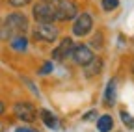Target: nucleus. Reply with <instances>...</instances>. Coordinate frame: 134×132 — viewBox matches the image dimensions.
<instances>
[{"label": "nucleus", "instance_id": "nucleus-1", "mask_svg": "<svg viewBox=\"0 0 134 132\" xmlns=\"http://www.w3.org/2000/svg\"><path fill=\"white\" fill-rule=\"evenodd\" d=\"M30 39L36 45H43V47H54L58 43V39L63 36L62 28L56 22L50 24H32L30 28Z\"/></svg>", "mask_w": 134, "mask_h": 132}, {"label": "nucleus", "instance_id": "nucleus-2", "mask_svg": "<svg viewBox=\"0 0 134 132\" xmlns=\"http://www.w3.org/2000/svg\"><path fill=\"white\" fill-rule=\"evenodd\" d=\"M11 115L23 125H34L39 119V108L30 99H19L11 104Z\"/></svg>", "mask_w": 134, "mask_h": 132}, {"label": "nucleus", "instance_id": "nucleus-3", "mask_svg": "<svg viewBox=\"0 0 134 132\" xmlns=\"http://www.w3.org/2000/svg\"><path fill=\"white\" fill-rule=\"evenodd\" d=\"M2 24L8 28V32L13 36H21V34H30V28H32V22H30V17L23 11V9H11L4 15L2 19Z\"/></svg>", "mask_w": 134, "mask_h": 132}, {"label": "nucleus", "instance_id": "nucleus-4", "mask_svg": "<svg viewBox=\"0 0 134 132\" xmlns=\"http://www.w3.org/2000/svg\"><path fill=\"white\" fill-rule=\"evenodd\" d=\"M95 30V15L88 9H84L76 15V19L71 22V36L75 39H86Z\"/></svg>", "mask_w": 134, "mask_h": 132}, {"label": "nucleus", "instance_id": "nucleus-5", "mask_svg": "<svg viewBox=\"0 0 134 132\" xmlns=\"http://www.w3.org/2000/svg\"><path fill=\"white\" fill-rule=\"evenodd\" d=\"M75 43H76V39L71 34L62 36L58 39V43L52 47V50H50V60H52L54 63H65V61H69L71 60V52H73V48H75Z\"/></svg>", "mask_w": 134, "mask_h": 132}, {"label": "nucleus", "instance_id": "nucleus-6", "mask_svg": "<svg viewBox=\"0 0 134 132\" xmlns=\"http://www.w3.org/2000/svg\"><path fill=\"white\" fill-rule=\"evenodd\" d=\"M56 9V24H71L80 13V6L76 0H62L54 4Z\"/></svg>", "mask_w": 134, "mask_h": 132}, {"label": "nucleus", "instance_id": "nucleus-7", "mask_svg": "<svg viewBox=\"0 0 134 132\" xmlns=\"http://www.w3.org/2000/svg\"><path fill=\"white\" fill-rule=\"evenodd\" d=\"M32 21L34 24H50L56 22V9L54 4H47V2H36L32 4Z\"/></svg>", "mask_w": 134, "mask_h": 132}, {"label": "nucleus", "instance_id": "nucleus-8", "mask_svg": "<svg viewBox=\"0 0 134 132\" xmlns=\"http://www.w3.org/2000/svg\"><path fill=\"white\" fill-rule=\"evenodd\" d=\"M95 54L97 52L88 45V41H76L73 52H71V61H73V65H76V67L82 69L86 63H90L95 58Z\"/></svg>", "mask_w": 134, "mask_h": 132}, {"label": "nucleus", "instance_id": "nucleus-9", "mask_svg": "<svg viewBox=\"0 0 134 132\" xmlns=\"http://www.w3.org/2000/svg\"><path fill=\"white\" fill-rule=\"evenodd\" d=\"M117 93H119V78L117 76H110L104 84L103 89V97H100V102L106 110L114 108L117 104Z\"/></svg>", "mask_w": 134, "mask_h": 132}, {"label": "nucleus", "instance_id": "nucleus-10", "mask_svg": "<svg viewBox=\"0 0 134 132\" xmlns=\"http://www.w3.org/2000/svg\"><path fill=\"white\" fill-rule=\"evenodd\" d=\"M104 65H106L104 56H103V54H95V58H93L90 63H86V65H84V67L80 69V73H82L84 80L91 82V80H95V78H99L100 74H103V71H104Z\"/></svg>", "mask_w": 134, "mask_h": 132}, {"label": "nucleus", "instance_id": "nucleus-11", "mask_svg": "<svg viewBox=\"0 0 134 132\" xmlns=\"http://www.w3.org/2000/svg\"><path fill=\"white\" fill-rule=\"evenodd\" d=\"M30 45H32V39L28 34H21V36H13L9 37L8 41V48L13 52V54H26L30 50Z\"/></svg>", "mask_w": 134, "mask_h": 132}, {"label": "nucleus", "instance_id": "nucleus-12", "mask_svg": "<svg viewBox=\"0 0 134 132\" xmlns=\"http://www.w3.org/2000/svg\"><path fill=\"white\" fill-rule=\"evenodd\" d=\"M39 121L48 130H60L62 128V119L50 108H39Z\"/></svg>", "mask_w": 134, "mask_h": 132}, {"label": "nucleus", "instance_id": "nucleus-13", "mask_svg": "<svg viewBox=\"0 0 134 132\" xmlns=\"http://www.w3.org/2000/svg\"><path fill=\"white\" fill-rule=\"evenodd\" d=\"M95 128L97 132H114L115 130V119L112 113H99V117L95 121Z\"/></svg>", "mask_w": 134, "mask_h": 132}, {"label": "nucleus", "instance_id": "nucleus-14", "mask_svg": "<svg viewBox=\"0 0 134 132\" xmlns=\"http://www.w3.org/2000/svg\"><path fill=\"white\" fill-rule=\"evenodd\" d=\"M88 45L93 48L97 54H100L106 47V34L104 30H93V34L88 37Z\"/></svg>", "mask_w": 134, "mask_h": 132}, {"label": "nucleus", "instance_id": "nucleus-15", "mask_svg": "<svg viewBox=\"0 0 134 132\" xmlns=\"http://www.w3.org/2000/svg\"><path fill=\"white\" fill-rule=\"evenodd\" d=\"M54 67H56V63L48 58V60H43V61L37 65L36 73H37V76H48V74L54 73Z\"/></svg>", "mask_w": 134, "mask_h": 132}, {"label": "nucleus", "instance_id": "nucleus-16", "mask_svg": "<svg viewBox=\"0 0 134 132\" xmlns=\"http://www.w3.org/2000/svg\"><path fill=\"white\" fill-rule=\"evenodd\" d=\"M119 119H121L123 127H127L129 130H134V115L129 110H125V108L119 110Z\"/></svg>", "mask_w": 134, "mask_h": 132}, {"label": "nucleus", "instance_id": "nucleus-17", "mask_svg": "<svg viewBox=\"0 0 134 132\" xmlns=\"http://www.w3.org/2000/svg\"><path fill=\"white\" fill-rule=\"evenodd\" d=\"M99 4H100V9H103L104 13H114V11L119 9L121 0H100Z\"/></svg>", "mask_w": 134, "mask_h": 132}, {"label": "nucleus", "instance_id": "nucleus-18", "mask_svg": "<svg viewBox=\"0 0 134 132\" xmlns=\"http://www.w3.org/2000/svg\"><path fill=\"white\" fill-rule=\"evenodd\" d=\"M6 2H8V6L13 8V9H23V8H26V6H32L36 0H6Z\"/></svg>", "mask_w": 134, "mask_h": 132}, {"label": "nucleus", "instance_id": "nucleus-19", "mask_svg": "<svg viewBox=\"0 0 134 132\" xmlns=\"http://www.w3.org/2000/svg\"><path fill=\"white\" fill-rule=\"evenodd\" d=\"M97 117H99V112H97L95 108H91V110H88L86 113H82V117H80V119L88 123V121H97Z\"/></svg>", "mask_w": 134, "mask_h": 132}, {"label": "nucleus", "instance_id": "nucleus-20", "mask_svg": "<svg viewBox=\"0 0 134 132\" xmlns=\"http://www.w3.org/2000/svg\"><path fill=\"white\" fill-rule=\"evenodd\" d=\"M15 132H41V130H37L36 127H32V125H21V127L15 128Z\"/></svg>", "mask_w": 134, "mask_h": 132}, {"label": "nucleus", "instance_id": "nucleus-21", "mask_svg": "<svg viewBox=\"0 0 134 132\" xmlns=\"http://www.w3.org/2000/svg\"><path fill=\"white\" fill-rule=\"evenodd\" d=\"M6 113H8V104L2 101V99H0V119H2Z\"/></svg>", "mask_w": 134, "mask_h": 132}, {"label": "nucleus", "instance_id": "nucleus-22", "mask_svg": "<svg viewBox=\"0 0 134 132\" xmlns=\"http://www.w3.org/2000/svg\"><path fill=\"white\" fill-rule=\"evenodd\" d=\"M39 2H47V4H58L62 0H39Z\"/></svg>", "mask_w": 134, "mask_h": 132}, {"label": "nucleus", "instance_id": "nucleus-23", "mask_svg": "<svg viewBox=\"0 0 134 132\" xmlns=\"http://www.w3.org/2000/svg\"><path fill=\"white\" fill-rule=\"evenodd\" d=\"M0 132H6V125H4L2 121H0Z\"/></svg>", "mask_w": 134, "mask_h": 132}, {"label": "nucleus", "instance_id": "nucleus-24", "mask_svg": "<svg viewBox=\"0 0 134 132\" xmlns=\"http://www.w3.org/2000/svg\"><path fill=\"white\" fill-rule=\"evenodd\" d=\"M130 73H132V76H134V60H132V63H130Z\"/></svg>", "mask_w": 134, "mask_h": 132}, {"label": "nucleus", "instance_id": "nucleus-25", "mask_svg": "<svg viewBox=\"0 0 134 132\" xmlns=\"http://www.w3.org/2000/svg\"><path fill=\"white\" fill-rule=\"evenodd\" d=\"M114 132H123V130H114Z\"/></svg>", "mask_w": 134, "mask_h": 132}]
</instances>
